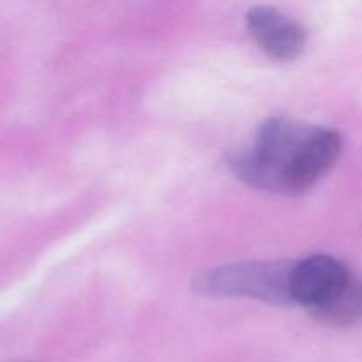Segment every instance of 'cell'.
Segmentation results:
<instances>
[{
	"instance_id": "obj_1",
	"label": "cell",
	"mask_w": 362,
	"mask_h": 362,
	"mask_svg": "<svg viewBox=\"0 0 362 362\" xmlns=\"http://www.w3.org/2000/svg\"><path fill=\"white\" fill-rule=\"evenodd\" d=\"M343 138L331 127L269 119L251 147L228 158L237 179L260 191L303 194L324 179L341 154Z\"/></svg>"
},
{
	"instance_id": "obj_2",
	"label": "cell",
	"mask_w": 362,
	"mask_h": 362,
	"mask_svg": "<svg viewBox=\"0 0 362 362\" xmlns=\"http://www.w3.org/2000/svg\"><path fill=\"white\" fill-rule=\"evenodd\" d=\"M293 262L257 260L209 269L194 279V292L216 299H253L292 304L290 278Z\"/></svg>"
},
{
	"instance_id": "obj_3",
	"label": "cell",
	"mask_w": 362,
	"mask_h": 362,
	"mask_svg": "<svg viewBox=\"0 0 362 362\" xmlns=\"http://www.w3.org/2000/svg\"><path fill=\"white\" fill-rule=\"evenodd\" d=\"M346 265L329 255H313L293 262L290 292L292 303L306 306L311 315L334 303L352 283Z\"/></svg>"
},
{
	"instance_id": "obj_4",
	"label": "cell",
	"mask_w": 362,
	"mask_h": 362,
	"mask_svg": "<svg viewBox=\"0 0 362 362\" xmlns=\"http://www.w3.org/2000/svg\"><path fill=\"white\" fill-rule=\"evenodd\" d=\"M246 27L258 48L276 60H293L306 49L308 34L300 23L272 6H255L246 14Z\"/></svg>"
},
{
	"instance_id": "obj_5",
	"label": "cell",
	"mask_w": 362,
	"mask_h": 362,
	"mask_svg": "<svg viewBox=\"0 0 362 362\" xmlns=\"http://www.w3.org/2000/svg\"><path fill=\"white\" fill-rule=\"evenodd\" d=\"M318 320L332 325H356L362 322V283H350L349 288L329 306L313 313Z\"/></svg>"
}]
</instances>
